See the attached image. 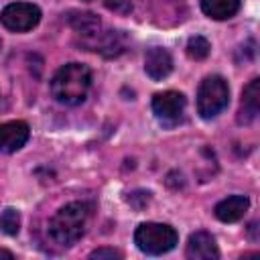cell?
I'll return each instance as SVG.
<instances>
[{
  "label": "cell",
  "instance_id": "6da1fadb",
  "mask_svg": "<svg viewBox=\"0 0 260 260\" xmlns=\"http://www.w3.org/2000/svg\"><path fill=\"white\" fill-rule=\"evenodd\" d=\"M91 203L87 201H71L55 211V215L47 223V238L51 244L59 248H71L79 242L91 219Z\"/></svg>",
  "mask_w": 260,
  "mask_h": 260
},
{
  "label": "cell",
  "instance_id": "7a4b0ae2",
  "mask_svg": "<svg viewBox=\"0 0 260 260\" xmlns=\"http://www.w3.org/2000/svg\"><path fill=\"white\" fill-rule=\"evenodd\" d=\"M91 87V71L83 63H67L51 79V95L63 106H79Z\"/></svg>",
  "mask_w": 260,
  "mask_h": 260
},
{
  "label": "cell",
  "instance_id": "3957f363",
  "mask_svg": "<svg viewBox=\"0 0 260 260\" xmlns=\"http://www.w3.org/2000/svg\"><path fill=\"white\" fill-rule=\"evenodd\" d=\"M179 242V234L169 223L144 221L134 232V244L140 252L148 256H160L171 252Z\"/></svg>",
  "mask_w": 260,
  "mask_h": 260
},
{
  "label": "cell",
  "instance_id": "277c9868",
  "mask_svg": "<svg viewBox=\"0 0 260 260\" xmlns=\"http://www.w3.org/2000/svg\"><path fill=\"white\" fill-rule=\"evenodd\" d=\"M230 104V87L221 75H207L197 87V114L203 120L219 116Z\"/></svg>",
  "mask_w": 260,
  "mask_h": 260
},
{
  "label": "cell",
  "instance_id": "5b68a950",
  "mask_svg": "<svg viewBox=\"0 0 260 260\" xmlns=\"http://www.w3.org/2000/svg\"><path fill=\"white\" fill-rule=\"evenodd\" d=\"M152 114L156 116V120L167 126L173 128L177 124L183 122L185 116V106L187 100L181 91H162V93H154L152 95Z\"/></svg>",
  "mask_w": 260,
  "mask_h": 260
},
{
  "label": "cell",
  "instance_id": "8992f818",
  "mask_svg": "<svg viewBox=\"0 0 260 260\" xmlns=\"http://www.w3.org/2000/svg\"><path fill=\"white\" fill-rule=\"evenodd\" d=\"M39 20H41V10L30 2H12L4 6V10L0 12V22L12 32L32 30L39 24Z\"/></svg>",
  "mask_w": 260,
  "mask_h": 260
},
{
  "label": "cell",
  "instance_id": "52a82bcc",
  "mask_svg": "<svg viewBox=\"0 0 260 260\" xmlns=\"http://www.w3.org/2000/svg\"><path fill=\"white\" fill-rule=\"evenodd\" d=\"M30 136L28 124L22 120H12V122H4L0 124V152L10 154L20 150L26 140Z\"/></svg>",
  "mask_w": 260,
  "mask_h": 260
},
{
  "label": "cell",
  "instance_id": "ba28073f",
  "mask_svg": "<svg viewBox=\"0 0 260 260\" xmlns=\"http://www.w3.org/2000/svg\"><path fill=\"white\" fill-rule=\"evenodd\" d=\"M83 47L89 51H98L100 55L112 59L126 51V37L122 35V30H108V32L95 35L93 39L83 41Z\"/></svg>",
  "mask_w": 260,
  "mask_h": 260
},
{
  "label": "cell",
  "instance_id": "9c48e42d",
  "mask_svg": "<svg viewBox=\"0 0 260 260\" xmlns=\"http://www.w3.org/2000/svg\"><path fill=\"white\" fill-rule=\"evenodd\" d=\"M187 258H191V260H217L219 250H217L215 238L203 230L191 234L189 242H187Z\"/></svg>",
  "mask_w": 260,
  "mask_h": 260
},
{
  "label": "cell",
  "instance_id": "30bf717a",
  "mask_svg": "<svg viewBox=\"0 0 260 260\" xmlns=\"http://www.w3.org/2000/svg\"><path fill=\"white\" fill-rule=\"evenodd\" d=\"M144 71L150 79L160 81L173 71V57L162 47H152L144 57Z\"/></svg>",
  "mask_w": 260,
  "mask_h": 260
},
{
  "label": "cell",
  "instance_id": "8fae6325",
  "mask_svg": "<svg viewBox=\"0 0 260 260\" xmlns=\"http://www.w3.org/2000/svg\"><path fill=\"white\" fill-rule=\"evenodd\" d=\"M260 110V79H252L242 91V104L238 112V124H252Z\"/></svg>",
  "mask_w": 260,
  "mask_h": 260
},
{
  "label": "cell",
  "instance_id": "7c38bea8",
  "mask_svg": "<svg viewBox=\"0 0 260 260\" xmlns=\"http://www.w3.org/2000/svg\"><path fill=\"white\" fill-rule=\"evenodd\" d=\"M248 207H250V199L246 195H230V197L221 199L215 205L213 213H215V217L219 221L234 223V221H240L244 217V213L248 211Z\"/></svg>",
  "mask_w": 260,
  "mask_h": 260
},
{
  "label": "cell",
  "instance_id": "4fadbf2b",
  "mask_svg": "<svg viewBox=\"0 0 260 260\" xmlns=\"http://www.w3.org/2000/svg\"><path fill=\"white\" fill-rule=\"evenodd\" d=\"M67 20H69L71 28H73L77 35L83 37V41L93 39L95 35L102 32V30H100V28H102V22H100V18H98L93 12H71V14L67 16Z\"/></svg>",
  "mask_w": 260,
  "mask_h": 260
},
{
  "label": "cell",
  "instance_id": "5bb4252c",
  "mask_svg": "<svg viewBox=\"0 0 260 260\" xmlns=\"http://www.w3.org/2000/svg\"><path fill=\"white\" fill-rule=\"evenodd\" d=\"M242 0H201V10L213 20H228L238 14Z\"/></svg>",
  "mask_w": 260,
  "mask_h": 260
},
{
  "label": "cell",
  "instance_id": "9a60e30c",
  "mask_svg": "<svg viewBox=\"0 0 260 260\" xmlns=\"http://www.w3.org/2000/svg\"><path fill=\"white\" fill-rule=\"evenodd\" d=\"M209 51H211V45L201 35H195V37H191L187 41V55H189V59L201 61V59H205L209 55Z\"/></svg>",
  "mask_w": 260,
  "mask_h": 260
},
{
  "label": "cell",
  "instance_id": "2e32d148",
  "mask_svg": "<svg viewBox=\"0 0 260 260\" xmlns=\"http://www.w3.org/2000/svg\"><path fill=\"white\" fill-rule=\"evenodd\" d=\"M0 230L6 236H16L20 230V213L14 207H6L0 213Z\"/></svg>",
  "mask_w": 260,
  "mask_h": 260
},
{
  "label": "cell",
  "instance_id": "e0dca14e",
  "mask_svg": "<svg viewBox=\"0 0 260 260\" xmlns=\"http://www.w3.org/2000/svg\"><path fill=\"white\" fill-rule=\"evenodd\" d=\"M106 8L116 14H130L132 12V0H104Z\"/></svg>",
  "mask_w": 260,
  "mask_h": 260
},
{
  "label": "cell",
  "instance_id": "ac0fdd59",
  "mask_svg": "<svg viewBox=\"0 0 260 260\" xmlns=\"http://www.w3.org/2000/svg\"><path fill=\"white\" fill-rule=\"evenodd\" d=\"M89 258H98V260H102V258H122V252L120 250H114V248H98V250H93L91 254H89Z\"/></svg>",
  "mask_w": 260,
  "mask_h": 260
},
{
  "label": "cell",
  "instance_id": "d6986e66",
  "mask_svg": "<svg viewBox=\"0 0 260 260\" xmlns=\"http://www.w3.org/2000/svg\"><path fill=\"white\" fill-rule=\"evenodd\" d=\"M0 258H8V260H12V258H14V254H12V252H8V250H0Z\"/></svg>",
  "mask_w": 260,
  "mask_h": 260
},
{
  "label": "cell",
  "instance_id": "ffe728a7",
  "mask_svg": "<svg viewBox=\"0 0 260 260\" xmlns=\"http://www.w3.org/2000/svg\"><path fill=\"white\" fill-rule=\"evenodd\" d=\"M83 2H91V0H83Z\"/></svg>",
  "mask_w": 260,
  "mask_h": 260
},
{
  "label": "cell",
  "instance_id": "44dd1931",
  "mask_svg": "<svg viewBox=\"0 0 260 260\" xmlns=\"http://www.w3.org/2000/svg\"><path fill=\"white\" fill-rule=\"evenodd\" d=\"M0 47H2V45H0Z\"/></svg>",
  "mask_w": 260,
  "mask_h": 260
}]
</instances>
